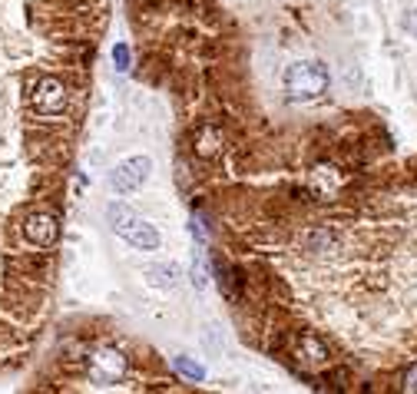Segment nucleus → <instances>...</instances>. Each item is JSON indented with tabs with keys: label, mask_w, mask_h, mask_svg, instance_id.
I'll list each match as a JSON object with an SVG mask.
<instances>
[{
	"label": "nucleus",
	"mask_w": 417,
	"mask_h": 394,
	"mask_svg": "<svg viewBox=\"0 0 417 394\" xmlns=\"http://www.w3.org/2000/svg\"><path fill=\"white\" fill-rule=\"evenodd\" d=\"M332 93V73L318 57H295L282 70V97L288 106L322 103Z\"/></svg>",
	"instance_id": "f257e3e1"
},
{
	"label": "nucleus",
	"mask_w": 417,
	"mask_h": 394,
	"mask_svg": "<svg viewBox=\"0 0 417 394\" xmlns=\"http://www.w3.org/2000/svg\"><path fill=\"white\" fill-rule=\"evenodd\" d=\"M86 365V375L83 388H120L130 378V358L123 351H116V348H93V351H86L83 358Z\"/></svg>",
	"instance_id": "f03ea898"
},
{
	"label": "nucleus",
	"mask_w": 417,
	"mask_h": 394,
	"mask_svg": "<svg viewBox=\"0 0 417 394\" xmlns=\"http://www.w3.org/2000/svg\"><path fill=\"white\" fill-rule=\"evenodd\" d=\"M149 169H152V163L146 159V156H133V159L120 163L113 173H110V186H113L120 196H130V193H136V189L146 183Z\"/></svg>",
	"instance_id": "7ed1b4c3"
},
{
	"label": "nucleus",
	"mask_w": 417,
	"mask_h": 394,
	"mask_svg": "<svg viewBox=\"0 0 417 394\" xmlns=\"http://www.w3.org/2000/svg\"><path fill=\"white\" fill-rule=\"evenodd\" d=\"M123 239L130 242V245H136V249H142V252L159 249V232H156V225H149V222H142V219H136L133 225L123 232Z\"/></svg>",
	"instance_id": "20e7f679"
},
{
	"label": "nucleus",
	"mask_w": 417,
	"mask_h": 394,
	"mask_svg": "<svg viewBox=\"0 0 417 394\" xmlns=\"http://www.w3.org/2000/svg\"><path fill=\"white\" fill-rule=\"evenodd\" d=\"M106 215H110V225L116 229V235H123V232H126V229H130V225L136 222V212L130 209L126 202H113V206L106 209Z\"/></svg>",
	"instance_id": "39448f33"
},
{
	"label": "nucleus",
	"mask_w": 417,
	"mask_h": 394,
	"mask_svg": "<svg viewBox=\"0 0 417 394\" xmlns=\"http://www.w3.org/2000/svg\"><path fill=\"white\" fill-rule=\"evenodd\" d=\"M146 275H149L159 289H172V285H176V279H179V269H176V265H156V269H149Z\"/></svg>",
	"instance_id": "423d86ee"
},
{
	"label": "nucleus",
	"mask_w": 417,
	"mask_h": 394,
	"mask_svg": "<svg viewBox=\"0 0 417 394\" xmlns=\"http://www.w3.org/2000/svg\"><path fill=\"white\" fill-rule=\"evenodd\" d=\"M176 371L186 378H192V381H202V368L192 365V361H186V358H176Z\"/></svg>",
	"instance_id": "0eeeda50"
},
{
	"label": "nucleus",
	"mask_w": 417,
	"mask_h": 394,
	"mask_svg": "<svg viewBox=\"0 0 417 394\" xmlns=\"http://www.w3.org/2000/svg\"><path fill=\"white\" fill-rule=\"evenodd\" d=\"M113 60H116V67H120V70H130V63H133L130 47H126V43H116V47H113Z\"/></svg>",
	"instance_id": "6e6552de"
},
{
	"label": "nucleus",
	"mask_w": 417,
	"mask_h": 394,
	"mask_svg": "<svg viewBox=\"0 0 417 394\" xmlns=\"http://www.w3.org/2000/svg\"><path fill=\"white\" fill-rule=\"evenodd\" d=\"M404 27H408V33H414V37H417V10H411V14H408Z\"/></svg>",
	"instance_id": "1a4fd4ad"
}]
</instances>
